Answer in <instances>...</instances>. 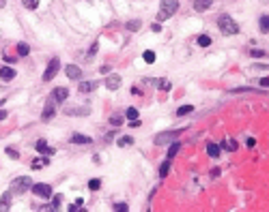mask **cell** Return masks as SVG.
I'll list each match as a JSON object with an SVG mask.
<instances>
[{
    "label": "cell",
    "instance_id": "obj_14",
    "mask_svg": "<svg viewBox=\"0 0 269 212\" xmlns=\"http://www.w3.org/2000/svg\"><path fill=\"white\" fill-rule=\"evenodd\" d=\"M0 77H3L5 81H7V79H13V77H15V71H13L11 67H3V69H0Z\"/></svg>",
    "mask_w": 269,
    "mask_h": 212
},
{
    "label": "cell",
    "instance_id": "obj_9",
    "mask_svg": "<svg viewBox=\"0 0 269 212\" xmlns=\"http://www.w3.org/2000/svg\"><path fill=\"white\" fill-rule=\"evenodd\" d=\"M67 77L69 79H80L82 77V71H80V67H76V64H67Z\"/></svg>",
    "mask_w": 269,
    "mask_h": 212
},
{
    "label": "cell",
    "instance_id": "obj_39",
    "mask_svg": "<svg viewBox=\"0 0 269 212\" xmlns=\"http://www.w3.org/2000/svg\"><path fill=\"white\" fill-rule=\"evenodd\" d=\"M151 28H153V32H159V30H161V26H159V24H153Z\"/></svg>",
    "mask_w": 269,
    "mask_h": 212
},
{
    "label": "cell",
    "instance_id": "obj_3",
    "mask_svg": "<svg viewBox=\"0 0 269 212\" xmlns=\"http://www.w3.org/2000/svg\"><path fill=\"white\" fill-rule=\"evenodd\" d=\"M32 187V180L28 176H20L11 182V195H24L26 191H30Z\"/></svg>",
    "mask_w": 269,
    "mask_h": 212
},
{
    "label": "cell",
    "instance_id": "obj_37",
    "mask_svg": "<svg viewBox=\"0 0 269 212\" xmlns=\"http://www.w3.org/2000/svg\"><path fill=\"white\" fill-rule=\"evenodd\" d=\"M7 154L11 156V159H17V156H20V154H17V152H15L13 148H7Z\"/></svg>",
    "mask_w": 269,
    "mask_h": 212
},
{
    "label": "cell",
    "instance_id": "obj_8",
    "mask_svg": "<svg viewBox=\"0 0 269 212\" xmlns=\"http://www.w3.org/2000/svg\"><path fill=\"white\" fill-rule=\"evenodd\" d=\"M69 97V90L67 88H56L52 92V99H54V103H62V101H65Z\"/></svg>",
    "mask_w": 269,
    "mask_h": 212
},
{
    "label": "cell",
    "instance_id": "obj_38",
    "mask_svg": "<svg viewBox=\"0 0 269 212\" xmlns=\"http://www.w3.org/2000/svg\"><path fill=\"white\" fill-rule=\"evenodd\" d=\"M261 86H263V88H267V86H269V79H267V77H263V79H261Z\"/></svg>",
    "mask_w": 269,
    "mask_h": 212
},
{
    "label": "cell",
    "instance_id": "obj_40",
    "mask_svg": "<svg viewBox=\"0 0 269 212\" xmlns=\"http://www.w3.org/2000/svg\"><path fill=\"white\" fill-rule=\"evenodd\" d=\"M7 118V112H0V120H5Z\"/></svg>",
    "mask_w": 269,
    "mask_h": 212
},
{
    "label": "cell",
    "instance_id": "obj_6",
    "mask_svg": "<svg viewBox=\"0 0 269 212\" xmlns=\"http://www.w3.org/2000/svg\"><path fill=\"white\" fill-rule=\"evenodd\" d=\"M58 58H54L50 64H48V69H46V73H43V81H52L54 79V75L58 73Z\"/></svg>",
    "mask_w": 269,
    "mask_h": 212
},
{
    "label": "cell",
    "instance_id": "obj_34",
    "mask_svg": "<svg viewBox=\"0 0 269 212\" xmlns=\"http://www.w3.org/2000/svg\"><path fill=\"white\" fill-rule=\"evenodd\" d=\"M250 54H252L254 58H261V56H265V52H263V50H252V52H250Z\"/></svg>",
    "mask_w": 269,
    "mask_h": 212
},
{
    "label": "cell",
    "instance_id": "obj_29",
    "mask_svg": "<svg viewBox=\"0 0 269 212\" xmlns=\"http://www.w3.org/2000/svg\"><path fill=\"white\" fill-rule=\"evenodd\" d=\"M60 201H62V195H54L52 197V208H60Z\"/></svg>",
    "mask_w": 269,
    "mask_h": 212
},
{
    "label": "cell",
    "instance_id": "obj_2",
    "mask_svg": "<svg viewBox=\"0 0 269 212\" xmlns=\"http://www.w3.org/2000/svg\"><path fill=\"white\" fill-rule=\"evenodd\" d=\"M179 9V0H161V7H159V13H157V20L164 22L168 17H173V13Z\"/></svg>",
    "mask_w": 269,
    "mask_h": 212
},
{
    "label": "cell",
    "instance_id": "obj_33",
    "mask_svg": "<svg viewBox=\"0 0 269 212\" xmlns=\"http://www.w3.org/2000/svg\"><path fill=\"white\" fill-rule=\"evenodd\" d=\"M110 122H112L114 126H119V124L123 122V116H112V118H110Z\"/></svg>",
    "mask_w": 269,
    "mask_h": 212
},
{
    "label": "cell",
    "instance_id": "obj_23",
    "mask_svg": "<svg viewBox=\"0 0 269 212\" xmlns=\"http://www.w3.org/2000/svg\"><path fill=\"white\" fill-rule=\"evenodd\" d=\"M43 165H48V159H35V161H32V167H35V169H41Z\"/></svg>",
    "mask_w": 269,
    "mask_h": 212
},
{
    "label": "cell",
    "instance_id": "obj_28",
    "mask_svg": "<svg viewBox=\"0 0 269 212\" xmlns=\"http://www.w3.org/2000/svg\"><path fill=\"white\" fill-rule=\"evenodd\" d=\"M133 140H131V137L129 135H125V137H121V140H119V146H121V148H123V146H129Z\"/></svg>",
    "mask_w": 269,
    "mask_h": 212
},
{
    "label": "cell",
    "instance_id": "obj_32",
    "mask_svg": "<svg viewBox=\"0 0 269 212\" xmlns=\"http://www.w3.org/2000/svg\"><path fill=\"white\" fill-rule=\"evenodd\" d=\"M138 28H140V22L138 20H133V22L127 24V30H138Z\"/></svg>",
    "mask_w": 269,
    "mask_h": 212
},
{
    "label": "cell",
    "instance_id": "obj_7",
    "mask_svg": "<svg viewBox=\"0 0 269 212\" xmlns=\"http://www.w3.org/2000/svg\"><path fill=\"white\" fill-rule=\"evenodd\" d=\"M54 114H56V107H54V99L50 97V101H48V103H46V109H43V114H41V118H43V120H52V118H54Z\"/></svg>",
    "mask_w": 269,
    "mask_h": 212
},
{
    "label": "cell",
    "instance_id": "obj_4",
    "mask_svg": "<svg viewBox=\"0 0 269 212\" xmlns=\"http://www.w3.org/2000/svg\"><path fill=\"white\" fill-rule=\"evenodd\" d=\"M30 189L35 191V195H37V197H43V199L52 197V187H50V184H32Z\"/></svg>",
    "mask_w": 269,
    "mask_h": 212
},
{
    "label": "cell",
    "instance_id": "obj_1",
    "mask_svg": "<svg viewBox=\"0 0 269 212\" xmlns=\"http://www.w3.org/2000/svg\"><path fill=\"white\" fill-rule=\"evenodd\" d=\"M218 26H220L222 34H226V36H230V34H239V26H237V22L232 20L230 15H220Z\"/></svg>",
    "mask_w": 269,
    "mask_h": 212
},
{
    "label": "cell",
    "instance_id": "obj_27",
    "mask_svg": "<svg viewBox=\"0 0 269 212\" xmlns=\"http://www.w3.org/2000/svg\"><path fill=\"white\" fill-rule=\"evenodd\" d=\"M168 167H170V161H166V163H161V167H159V176L164 178L166 174H168Z\"/></svg>",
    "mask_w": 269,
    "mask_h": 212
},
{
    "label": "cell",
    "instance_id": "obj_5",
    "mask_svg": "<svg viewBox=\"0 0 269 212\" xmlns=\"http://www.w3.org/2000/svg\"><path fill=\"white\" fill-rule=\"evenodd\" d=\"M177 137H179V131L161 133V135H157V137H155V144H157V146H166V144H170V142H175Z\"/></svg>",
    "mask_w": 269,
    "mask_h": 212
},
{
    "label": "cell",
    "instance_id": "obj_18",
    "mask_svg": "<svg viewBox=\"0 0 269 212\" xmlns=\"http://www.w3.org/2000/svg\"><path fill=\"white\" fill-rule=\"evenodd\" d=\"M194 112V107L192 105H183V107H179L177 109V116H185V114H192Z\"/></svg>",
    "mask_w": 269,
    "mask_h": 212
},
{
    "label": "cell",
    "instance_id": "obj_12",
    "mask_svg": "<svg viewBox=\"0 0 269 212\" xmlns=\"http://www.w3.org/2000/svg\"><path fill=\"white\" fill-rule=\"evenodd\" d=\"M71 144H91L93 140H91V137H88V135H71V140H69Z\"/></svg>",
    "mask_w": 269,
    "mask_h": 212
},
{
    "label": "cell",
    "instance_id": "obj_41",
    "mask_svg": "<svg viewBox=\"0 0 269 212\" xmlns=\"http://www.w3.org/2000/svg\"><path fill=\"white\" fill-rule=\"evenodd\" d=\"M5 5H7V0H0V9H3Z\"/></svg>",
    "mask_w": 269,
    "mask_h": 212
},
{
    "label": "cell",
    "instance_id": "obj_30",
    "mask_svg": "<svg viewBox=\"0 0 269 212\" xmlns=\"http://www.w3.org/2000/svg\"><path fill=\"white\" fill-rule=\"evenodd\" d=\"M261 30H263V32H267V30H269V20H267V15H265V17H261Z\"/></svg>",
    "mask_w": 269,
    "mask_h": 212
},
{
    "label": "cell",
    "instance_id": "obj_22",
    "mask_svg": "<svg viewBox=\"0 0 269 212\" xmlns=\"http://www.w3.org/2000/svg\"><path fill=\"white\" fill-rule=\"evenodd\" d=\"M127 120H138V109L136 107H129L127 109Z\"/></svg>",
    "mask_w": 269,
    "mask_h": 212
},
{
    "label": "cell",
    "instance_id": "obj_21",
    "mask_svg": "<svg viewBox=\"0 0 269 212\" xmlns=\"http://www.w3.org/2000/svg\"><path fill=\"white\" fill-rule=\"evenodd\" d=\"M179 150H181V144H173V146H170V150H168V159H173V156H175Z\"/></svg>",
    "mask_w": 269,
    "mask_h": 212
},
{
    "label": "cell",
    "instance_id": "obj_13",
    "mask_svg": "<svg viewBox=\"0 0 269 212\" xmlns=\"http://www.w3.org/2000/svg\"><path fill=\"white\" fill-rule=\"evenodd\" d=\"M11 208V191L5 193L3 199H0V210H9Z\"/></svg>",
    "mask_w": 269,
    "mask_h": 212
},
{
    "label": "cell",
    "instance_id": "obj_20",
    "mask_svg": "<svg viewBox=\"0 0 269 212\" xmlns=\"http://www.w3.org/2000/svg\"><path fill=\"white\" fill-rule=\"evenodd\" d=\"M99 187H102V180L99 178H93L91 182H88V189H91V191H99Z\"/></svg>",
    "mask_w": 269,
    "mask_h": 212
},
{
    "label": "cell",
    "instance_id": "obj_19",
    "mask_svg": "<svg viewBox=\"0 0 269 212\" xmlns=\"http://www.w3.org/2000/svg\"><path fill=\"white\" fill-rule=\"evenodd\" d=\"M28 52H30V48L26 43H20L17 45V54H20V56H28Z\"/></svg>",
    "mask_w": 269,
    "mask_h": 212
},
{
    "label": "cell",
    "instance_id": "obj_36",
    "mask_svg": "<svg viewBox=\"0 0 269 212\" xmlns=\"http://www.w3.org/2000/svg\"><path fill=\"white\" fill-rule=\"evenodd\" d=\"M159 88H161V90H170V81H166V79L159 81Z\"/></svg>",
    "mask_w": 269,
    "mask_h": 212
},
{
    "label": "cell",
    "instance_id": "obj_16",
    "mask_svg": "<svg viewBox=\"0 0 269 212\" xmlns=\"http://www.w3.org/2000/svg\"><path fill=\"white\" fill-rule=\"evenodd\" d=\"M95 88H97V81H82L80 84V92H91Z\"/></svg>",
    "mask_w": 269,
    "mask_h": 212
},
{
    "label": "cell",
    "instance_id": "obj_11",
    "mask_svg": "<svg viewBox=\"0 0 269 212\" xmlns=\"http://www.w3.org/2000/svg\"><path fill=\"white\" fill-rule=\"evenodd\" d=\"M213 0H194V9L196 11H207V9L211 7Z\"/></svg>",
    "mask_w": 269,
    "mask_h": 212
},
{
    "label": "cell",
    "instance_id": "obj_31",
    "mask_svg": "<svg viewBox=\"0 0 269 212\" xmlns=\"http://www.w3.org/2000/svg\"><path fill=\"white\" fill-rule=\"evenodd\" d=\"M145 60H147L149 64H151V62H155V54L151 52V50H149V52H145Z\"/></svg>",
    "mask_w": 269,
    "mask_h": 212
},
{
    "label": "cell",
    "instance_id": "obj_24",
    "mask_svg": "<svg viewBox=\"0 0 269 212\" xmlns=\"http://www.w3.org/2000/svg\"><path fill=\"white\" fill-rule=\"evenodd\" d=\"M26 9H37L39 7V0H22Z\"/></svg>",
    "mask_w": 269,
    "mask_h": 212
},
{
    "label": "cell",
    "instance_id": "obj_15",
    "mask_svg": "<svg viewBox=\"0 0 269 212\" xmlns=\"http://www.w3.org/2000/svg\"><path fill=\"white\" fill-rule=\"evenodd\" d=\"M37 150H39L41 154H54V148H48L46 140H39V142H37Z\"/></svg>",
    "mask_w": 269,
    "mask_h": 212
},
{
    "label": "cell",
    "instance_id": "obj_17",
    "mask_svg": "<svg viewBox=\"0 0 269 212\" xmlns=\"http://www.w3.org/2000/svg\"><path fill=\"white\" fill-rule=\"evenodd\" d=\"M207 152H209V156H220V146L207 144Z\"/></svg>",
    "mask_w": 269,
    "mask_h": 212
},
{
    "label": "cell",
    "instance_id": "obj_25",
    "mask_svg": "<svg viewBox=\"0 0 269 212\" xmlns=\"http://www.w3.org/2000/svg\"><path fill=\"white\" fill-rule=\"evenodd\" d=\"M198 45H200V48H207V45H211V39H209L207 34H203L200 39H198Z\"/></svg>",
    "mask_w": 269,
    "mask_h": 212
},
{
    "label": "cell",
    "instance_id": "obj_10",
    "mask_svg": "<svg viewBox=\"0 0 269 212\" xmlns=\"http://www.w3.org/2000/svg\"><path fill=\"white\" fill-rule=\"evenodd\" d=\"M119 86H121V77L119 75H110V77L106 79V88L108 90H116Z\"/></svg>",
    "mask_w": 269,
    "mask_h": 212
},
{
    "label": "cell",
    "instance_id": "obj_35",
    "mask_svg": "<svg viewBox=\"0 0 269 212\" xmlns=\"http://www.w3.org/2000/svg\"><path fill=\"white\" fill-rule=\"evenodd\" d=\"M114 210L116 212H125V210H127V204H114Z\"/></svg>",
    "mask_w": 269,
    "mask_h": 212
},
{
    "label": "cell",
    "instance_id": "obj_26",
    "mask_svg": "<svg viewBox=\"0 0 269 212\" xmlns=\"http://www.w3.org/2000/svg\"><path fill=\"white\" fill-rule=\"evenodd\" d=\"M222 146H224V148H226V150H230V152H232V150H237V144L232 142V140H226V142H224Z\"/></svg>",
    "mask_w": 269,
    "mask_h": 212
}]
</instances>
